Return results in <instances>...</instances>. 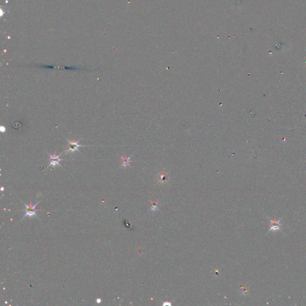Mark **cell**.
Segmentation results:
<instances>
[{"instance_id":"obj_4","label":"cell","mask_w":306,"mask_h":306,"mask_svg":"<svg viewBox=\"0 0 306 306\" xmlns=\"http://www.w3.org/2000/svg\"><path fill=\"white\" fill-rule=\"evenodd\" d=\"M268 219L270 220V230L268 231V232L270 231H278V230H279V231H281L280 230V227H281V226L282 224H280V221L282 220V218H280V220H276V219H274V220H271L270 218L267 217Z\"/></svg>"},{"instance_id":"obj_2","label":"cell","mask_w":306,"mask_h":306,"mask_svg":"<svg viewBox=\"0 0 306 306\" xmlns=\"http://www.w3.org/2000/svg\"><path fill=\"white\" fill-rule=\"evenodd\" d=\"M47 153L49 155V160H50V163L48 165V167H49L50 166H51L53 167H55L56 166H61L60 164V162L64 160V159L60 158L59 157L62 154V153H61L59 155L56 154V152H55L53 155H50V154L48 153L47 152Z\"/></svg>"},{"instance_id":"obj_8","label":"cell","mask_w":306,"mask_h":306,"mask_svg":"<svg viewBox=\"0 0 306 306\" xmlns=\"http://www.w3.org/2000/svg\"><path fill=\"white\" fill-rule=\"evenodd\" d=\"M96 301H97V303H100L101 302V299H98L97 300H96Z\"/></svg>"},{"instance_id":"obj_1","label":"cell","mask_w":306,"mask_h":306,"mask_svg":"<svg viewBox=\"0 0 306 306\" xmlns=\"http://www.w3.org/2000/svg\"><path fill=\"white\" fill-rule=\"evenodd\" d=\"M80 139H80L78 141H75V140H74V139L70 140L69 139H67V140L68 141V143H69V147H70V148H69L68 150L65 151V153H73L75 151H79L78 148L79 147H90V146H87V145H79L78 143L80 141Z\"/></svg>"},{"instance_id":"obj_6","label":"cell","mask_w":306,"mask_h":306,"mask_svg":"<svg viewBox=\"0 0 306 306\" xmlns=\"http://www.w3.org/2000/svg\"><path fill=\"white\" fill-rule=\"evenodd\" d=\"M158 207V205L157 203L156 202H152V205H151V209L152 210H156Z\"/></svg>"},{"instance_id":"obj_3","label":"cell","mask_w":306,"mask_h":306,"mask_svg":"<svg viewBox=\"0 0 306 306\" xmlns=\"http://www.w3.org/2000/svg\"><path fill=\"white\" fill-rule=\"evenodd\" d=\"M38 203H39V202L36 203L35 205H32V203H31L29 205H27L26 204H24L25 206V207H26L25 211H26V212L27 213H26L25 216H23L22 220L24 218L27 217V216H35L37 217V216L36 215V212L38 210L36 209V207L38 205Z\"/></svg>"},{"instance_id":"obj_7","label":"cell","mask_w":306,"mask_h":306,"mask_svg":"<svg viewBox=\"0 0 306 306\" xmlns=\"http://www.w3.org/2000/svg\"><path fill=\"white\" fill-rule=\"evenodd\" d=\"M0 130H1V132L3 133V132H6V128H5L4 126H1V128H0Z\"/></svg>"},{"instance_id":"obj_5","label":"cell","mask_w":306,"mask_h":306,"mask_svg":"<svg viewBox=\"0 0 306 306\" xmlns=\"http://www.w3.org/2000/svg\"><path fill=\"white\" fill-rule=\"evenodd\" d=\"M130 157H121V166L123 167H126L128 166L129 163L131 162L130 160Z\"/></svg>"}]
</instances>
